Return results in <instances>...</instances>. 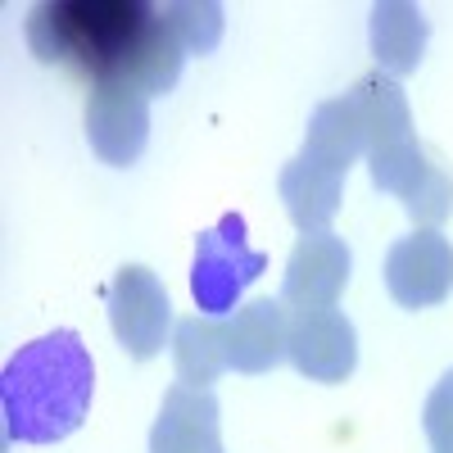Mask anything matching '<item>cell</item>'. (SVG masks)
Segmentation results:
<instances>
[{"label": "cell", "instance_id": "obj_11", "mask_svg": "<svg viewBox=\"0 0 453 453\" xmlns=\"http://www.w3.org/2000/svg\"><path fill=\"white\" fill-rule=\"evenodd\" d=\"M277 191H281V204L290 213V222L299 226L304 236H318L331 226L335 209H340V191H345V173H335V168H322L304 155H295L286 168H281V181H277Z\"/></svg>", "mask_w": 453, "mask_h": 453}, {"label": "cell", "instance_id": "obj_5", "mask_svg": "<svg viewBox=\"0 0 453 453\" xmlns=\"http://www.w3.org/2000/svg\"><path fill=\"white\" fill-rule=\"evenodd\" d=\"M286 358L299 376L335 386L358 367V335L340 309H290L286 326Z\"/></svg>", "mask_w": 453, "mask_h": 453}, {"label": "cell", "instance_id": "obj_4", "mask_svg": "<svg viewBox=\"0 0 453 453\" xmlns=\"http://www.w3.org/2000/svg\"><path fill=\"white\" fill-rule=\"evenodd\" d=\"M104 309H109V326L119 335V345L136 363L164 354L168 326H173V304H168L164 281L150 268L127 263V268L113 273V281L104 286Z\"/></svg>", "mask_w": 453, "mask_h": 453}, {"label": "cell", "instance_id": "obj_6", "mask_svg": "<svg viewBox=\"0 0 453 453\" xmlns=\"http://www.w3.org/2000/svg\"><path fill=\"white\" fill-rule=\"evenodd\" d=\"M87 141L109 168H132L150 141V96L127 82H96L87 100Z\"/></svg>", "mask_w": 453, "mask_h": 453}, {"label": "cell", "instance_id": "obj_13", "mask_svg": "<svg viewBox=\"0 0 453 453\" xmlns=\"http://www.w3.org/2000/svg\"><path fill=\"white\" fill-rule=\"evenodd\" d=\"M345 96L354 100L367 155L412 136V109H408V96H403V87L395 78H386V73H367V78H358L354 91H345Z\"/></svg>", "mask_w": 453, "mask_h": 453}, {"label": "cell", "instance_id": "obj_3", "mask_svg": "<svg viewBox=\"0 0 453 453\" xmlns=\"http://www.w3.org/2000/svg\"><path fill=\"white\" fill-rule=\"evenodd\" d=\"M268 273V254L245 245V218L222 213L213 232L196 236V268H191V295L204 318H226L250 281Z\"/></svg>", "mask_w": 453, "mask_h": 453}, {"label": "cell", "instance_id": "obj_2", "mask_svg": "<svg viewBox=\"0 0 453 453\" xmlns=\"http://www.w3.org/2000/svg\"><path fill=\"white\" fill-rule=\"evenodd\" d=\"M96 367L78 331H55L23 345L0 372L5 435L19 444H55L82 426L91 408Z\"/></svg>", "mask_w": 453, "mask_h": 453}, {"label": "cell", "instance_id": "obj_17", "mask_svg": "<svg viewBox=\"0 0 453 453\" xmlns=\"http://www.w3.org/2000/svg\"><path fill=\"white\" fill-rule=\"evenodd\" d=\"M164 19L186 46V55H209L222 42V5H213V0H168Z\"/></svg>", "mask_w": 453, "mask_h": 453}, {"label": "cell", "instance_id": "obj_14", "mask_svg": "<svg viewBox=\"0 0 453 453\" xmlns=\"http://www.w3.org/2000/svg\"><path fill=\"white\" fill-rule=\"evenodd\" d=\"M304 159L322 164V168H335V173H349L363 155V127H358V113H354V100L340 96V100H322L309 119V132H304Z\"/></svg>", "mask_w": 453, "mask_h": 453}, {"label": "cell", "instance_id": "obj_8", "mask_svg": "<svg viewBox=\"0 0 453 453\" xmlns=\"http://www.w3.org/2000/svg\"><path fill=\"white\" fill-rule=\"evenodd\" d=\"M349 245L318 232V236H299V245L286 258V277H281V304L286 309H335L340 290L349 286Z\"/></svg>", "mask_w": 453, "mask_h": 453}, {"label": "cell", "instance_id": "obj_9", "mask_svg": "<svg viewBox=\"0 0 453 453\" xmlns=\"http://www.w3.org/2000/svg\"><path fill=\"white\" fill-rule=\"evenodd\" d=\"M150 453H222V408L213 390L177 381L159 403Z\"/></svg>", "mask_w": 453, "mask_h": 453}, {"label": "cell", "instance_id": "obj_12", "mask_svg": "<svg viewBox=\"0 0 453 453\" xmlns=\"http://www.w3.org/2000/svg\"><path fill=\"white\" fill-rule=\"evenodd\" d=\"M426 36H431V23L418 5H408V0L372 5V55L386 68V78L418 73V64L426 55Z\"/></svg>", "mask_w": 453, "mask_h": 453}, {"label": "cell", "instance_id": "obj_10", "mask_svg": "<svg viewBox=\"0 0 453 453\" xmlns=\"http://www.w3.org/2000/svg\"><path fill=\"white\" fill-rule=\"evenodd\" d=\"M286 326L290 309L281 299H250L236 318L226 322V349H232V367L245 376L273 372L286 358Z\"/></svg>", "mask_w": 453, "mask_h": 453}, {"label": "cell", "instance_id": "obj_15", "mask_svg": "<svg viewBox=\"0 0 453 453\" xmlns=\"http://www.w3.org/2000/svg\"><path fill=\"white\" fill-rule=\"evenodd\" d=\"M173 363H177V381L209 390L218 376L232 367V349H226V322L222 318H181L173 335Z\"/></svg>", "mask_w": 453, "mask_h": 453}, {"label": "cell", "instance_id": "obj_18", "mask_svg": "<svg viewBox=\"0 0 453 453\" xmlns=\"http://www.w3.org/2000/svg\"><path fill=\"white\" fill-rule=\"evenodd\" d=\"M422 426L431 440V453H453V372H444L426 408H422Z\"/></svg>", "mask_w": 453, "mask_h": 453}, {"label": "cell", "instance_id": "obj_1", "mask_svg": "<svg viewBox=\"0 0 453 453\" xmlns=\"http://www.w3.org/2000/svg\"><path fill=\"white\" fill-rule=\"evenodd\" d=\"M27 46L42 64H68L96 82H127L150 100L181 78L186 46L150 0H42L27 10Z\"/></svg>", "mask_w": 453, "mask_h": 453}, {"label": "cell", "instance_id": "obj_7", "mask_svg": "<svg viewBox=\"0 0 453 453\" xmlns=\"http://www.w3.org/2000/svg\"><path fill=\"white\" fill-rule=\"evenodd\" d=\"M386 290L399 309H435L453 295V245L440 232H412L386 254Z\"/></svg>", "mask_w": 453, "mask_h": 453}, {"label": "cell", "instance_id": "obj_16", "mask_svg": "<svg viewBox=\"0 0 453 453\" xmlns=\"http://www.w3.org/2000/svg\"><path fill=\"white\" fill-rule=\"evenodd\" d=\"M431 168H435V159H431V150L418 136H408L399 145H386V150H372L367 155L372 186L386 191V196H399L403 204L422 191V181L431 177Z\"/></svg>", "mask_w": 453, "mask_h": 453}]
</instances>
